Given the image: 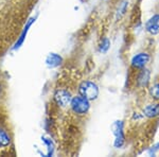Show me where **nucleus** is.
I'll return each mask as SVG.
<instances>
[{
  "instance_id": "1",
  "label": "nucleus",
  "mask_w": 159,
  "mask_h": 157,
  "mask_svg": "<svg viewBox=\"0 0 159 157\" xmlns=\"http://www.w3.org/2000/svg\"><path fill=\"white\" fill-rule=\"evenodd\" d=\"M78 90H79V95L86 98L89 101L97 100L100 94V89L98 85L94 83L93 81H89V80H85V81L81 82L79 85Z\"/></svg>"
},
{
  "instance_id": "2",
  "label": "nucleus",
  "mask_w": 159,
  "mask_h": 157,
  "mask_svg": "<svg viewBox=\"0 0 159 157\" xmlns=\"http://www.w3.org/2000/svg\"><path fill=\"white\" fill-rule=\"evenodd\" d=\"M152 60V55L148 51H140L132 56L129 61V67L133 71H137L148 67Z\"/></svg>"
},
{
  "instance_id": "3",
  "label": "nucleus",
  "mask_w": 159,
  "mask_h": 157,
  "mask_svg": "<svg viewBox=\"0 0 159 157\" xmlns=\"http://www.w3.org/2000/svg\"><path fill=\"white\" fill-rule=\"evenodd\" d=\"M69 106L73 114H75L76 116H85L88 114L89 109H90V101L87 100L86 98L82 97L81 95H78V96L72 97Z\"/></svg>"
},
{
  "instance_id": "4",
  "label": "nucleus",
  "mask_w": 159,
  "mask_h": 157,
  "mask_svg": "<svg viewBox=\"0 0 159 157\" xmlns=\"http://www.w3.org/2000/svg\"><path fill=\"white\" fill-rule=\"evenodd\" d=\"M124 122L122 120H117L112 123L111 131L114 134V146L115 149H122L126 142V136L124 131Z\"/></svg>"
},
{
  "instance_id": "5",
  "label": "nucleus",
  "mask_w": 159,
  "mask_h": 157,
  "mask_svg": "<svg viewBox=\"0 0 159 157\" xmlns=\"http://www.w3.org/2000/svg\"><path fill=\"white\" fill-rule=\"evenodd\" d=\"M151 83H152V72L148 67L136 72L135 84L138 89H148Z\"/></svg>"
},
{
  "instance_id": "6",
  "label": "nucleus",
  "mask_w": 159,
  "mask_h": 157,
  "mask_svg": "<svg viewBox=\"0 0 159 157\" xmlns=\"http://www.w3.org/2000/svg\"><path fill=\"white\" fill-rule=\"evenodd\" d=\"M143 117L148 120H156L159 119V102L153 101L148 103L141 109Z\"/></svg>"
},
{
  "instance_id": "7",
  "label": "nucleus",
  "mask_w": 159,
  "mask_h": 157,
  "mask_svg": "<svg viewBox=\"0 0 159 157\" xmlns=\"http://www.w3.org/2000/svg\"><path fill=\"white\" fill-rule=\"evenodd\" d=\"M53 99L57 106L60 107H67L70 104V101L72 99L70 91L67 89H57L54 95H53Z\"/></svg>"
},
{
  "instance_id": "8",
  "label": "nucleus",
  "mask_w": 159,
  "mask_h": 157,
  "mask_svg": "<svg viewBox=\"0 0 159 157\" xmlns=\"http://www.w3.org/2000/svg\"><path fill=\"white\" fill-rule=\"evenodd\" d=\"M144 29L145 32L152 36L159 34V13H155L145 21Z\"/></svg>"
},
{
  "instance_id": "9",
  "label": "nucleus",
  "mask_w": 159,
  "mask_h": 157,
  "mask_svg": "<svg viewBox=\"0 0 159 157\" xmlns=\"http://www.w3.org/2000/svg\"><path fill=\"white\" fill-rule=\"evenodd\" d=\"M63 62V58L57 54V53H50L49 55L46 58V65H47L49 68H55V67H58Z\"/></svg>"
},
{
  "instance_id": "10",
  "label": "nucleus",
  "mask_w": 159,
  "mask_h": 157,
  "mask_svg": "<svg viewBox=\"0 0 159 157\" xmlns=\"http://www.w3.org/2000/svg\"><path fill=\"white\" fill-rule=\"evenodd\" d=\"M148 94L153 101L159 102V80H155L148 88Z\"/></svg>"
},
{
  "instance_id": "11",
  "label": "nucleus",
  "mask_w": 159,
  "mask_h": 157,
  "mask_svg": "<svg viewBox=\"0 0 159 157\" xmlns=\"http://www.w3.org/2000/svg\"><path fill=\"white\" fill-rule=\"evenodd\" d=\"M35 21V18L34 17H32V18H30L29 20H28V22L25 24V28H24V30H22V32H21V34H20V36L18 38V40L16 42V44H15V49H18L20 46L24 44L25 42V36H27V34H28V32H29V29H30V27L32 25L33 22Z\"/></svg>"
},
{
  "instance_id": "12",
  "label": "nucleus",
  "mask_w": 159,
  "mask_h": 157,
  "mask_svg": "<svg viewBox=\"0 0 159 157\" xmlns=\"http://www.w3.org/2000/svg\"><path fill=\"white\" fill-rule=\"evenodd\" d=\"M110 45H111V43H110L109 38H108V37H106V36L103 37V38H102V40H101V43H100V45H99V50H100V52L106 53L107 51L109 50Z\"/></svg>"
},
{
  "instance_id": "13",
  "label": "nucleus",
  "mask_w": 159,
  "mask_h": 157,
  "mask_svg": "<svg viewBox=\"0 0 159 157\" xmlns=\"http://www.w3.org/2000/svg\"><path fill=\"white\" fill-rule=\"evenodd\" d=\"M11 142L10 136L4 131L0 130V146H7Z\"/></svg>"
},
{
  "instance_id": "14",
  "label": "nucleus",
  "mask_w": 159,
  "mask_h": 157,
  "mask_svg": "<svg viewBox=\"0 0 159 157\" xmlns=\"http://www.w3.org/2000/svg\"><path fill=\"white\" fill-rule=\"evenodd\" d=\"M158 152H159V141L158 142H156L155 145H153L150 149H148V155H155V154L158 153Z\"/></svg>"
},
{
  "instance_id": "15",
  "label": "nucleus",
  "mask_w": 159,
  "mask_h": 157,
  "mask_svg": "<svg viewBox=\"0 0 159 157\" xmlns=\"http://www.w3.org/2000/svg\"><path fill=\"white\" fill-rule=\"evenodd\" d=\"M127 6H129V2H127V1H124V2H122V3H121L119 10H118V14H119L120 16H122V15L125 13V11L127 10Z\"/></svg>"
}]
</instances>
